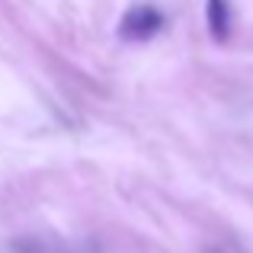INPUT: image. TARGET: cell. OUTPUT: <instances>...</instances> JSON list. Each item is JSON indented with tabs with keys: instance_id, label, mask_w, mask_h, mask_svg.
<instances>
[{
	"instance_id": "cell-1",
	"label": "cell",
	"mask_w": 253,
	"mask_h": 253,
	"mask_svg": "<svg viewBox=\"0 0 253 253\" xmlns=\"http://www.w3.org/2000/svg\"><path fill=\"white\" fill-rule=\"evenodd\" d=\"M164 26H167V16L154 3H135L119 19V39H125V42H151Z\"/></svg>"
},
{
	"instance_id": "cell-2",
	"label": "cell",
	"mask_w": 253,
	"mask_h": 253,
	"mask_svg": "<svg viewBox=\"0 0 253 253\" xmlns=\"http://www.w3.org/2000/svg\"><path fill=\"white\" fill-rule=\"evenodd\" d=\"M205 19H209V32L218 45L231 39L234 29V13H231L228 0H205Z\"/></svg>"
}]
</instances>
